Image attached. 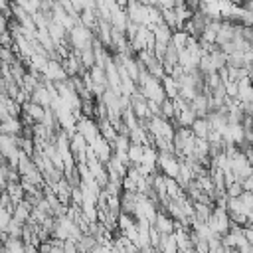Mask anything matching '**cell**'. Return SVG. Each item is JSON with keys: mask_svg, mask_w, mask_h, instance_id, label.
Listing matches in <instances>:
<instances>
[{"mask_svg": "<svg viewBox=\"0 0 253 253\" xmlns=\"http://www.w3.org/2000/svg\"><path fill=\"white\" fill-rule=\"evenodd\" d=\"M241 136L247 142H253V117H245L243 125H241Z\"/></svg>", "mask_w": 253, "mask_h": 253, "instance_id": "1", "label": "cell"}, {"mask_svg": "<svg viewBox=\"0 0 253 253\" xmlns=\"http://www.w3.org/2000/svg\"><path fill=\"white\" fill-rule=\"evenodd\" d=\"M166 184L172 188V176H168V178H166ZM168 194H170L172 198H176V196H178V186H174V190H168Z\"/></svg>", "mask_w": 253, "mask_h": 253, "instance_id": "2", "label": "cell"}, {"mask_svg": "<svg viewBox=\"0 0 253 253\" xmlns=\"http://www.w3.org/2000/svg\"><path fill=\"white\" fill-rule=\"evenodd\" d=\"M247 77H249V83H251V87H253V69L247 73Z\"/></svg>", "mask_w": 253, "mask_h": 253, "instance_id": "3", "label": "cell"}]
</instances>
